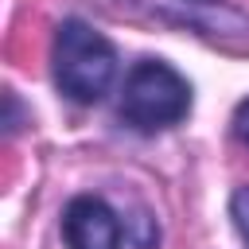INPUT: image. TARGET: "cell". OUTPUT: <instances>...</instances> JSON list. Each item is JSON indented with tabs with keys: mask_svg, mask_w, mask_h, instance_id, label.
<instances>
[{
	"mask_svg": "<svg viewBox=\"0 0 249 249\" xmlns=\"http://www.w3.org/2000/svg\"><path fill=\"white\" fill-rule=\"evenodd\" d=\"M62 237L66 249H121V222L101 198L78 195L62 210Z\"/></svg>",
	"mask_w": 249,
	"mask_h": 249,
	"instance_id": "3",
	"label": "cell"
},
{
	"mask_svg": "<svg viewBox=\"0 0 249 249\" xmlns=\"http://www.w3.org/2000/svg\"><path fill=\"white\" fill-rule=\"evenodd\" d=\"M233 132H237V140H245L249 144V97L237 105V113H233Z\"/></svg>",
	"mask_w": 249,
	"mask_h": 249,
	"instance_id": "5",
	"label": "cell"
},
{
	"mask_svg": "<svg viewBox=\"0 0 249 249\" xmlns=\"http://www.w3.org/2000/svg\"><path fill=\"white\" fill-rule=\"evenodd\" d=\"M230 214H233V226L241 233V241L249 245V187H237L233 191V202H230Z\"/></svg>",
	"mask_w": 249,
	"mask_h": 249,
	"instance_id": "4",
	"label": "cell"
},
{
	"mask_svg": "<svg viewBox=\"0 0 249 249\" xmlns=\"http://www.w3.org/2000/svg\"><path fill=\"white\" fill-rule=\"evenodd\" d=\"M191 109V86L156 58H144L128 70L124 89H121V117L140 128V132H156L167 124H179Z\"/></svg>",
	"mask_w": 249,
	"mask_h": 249,
	"instance_id": "2",
	"label": "cell"
},
{
	"mask_svg": "<svg viewBox=\"0 0 249 249\" xmlns=\"http://www.w3.org/2000/svg\"><path fill=\"white\" fill-rule=\"evenodd\" d=\"M113 70H117L113 43L97 27H89L82 19H62L58 23V35H54V82L70 101H78V105L101 101L109 82H113Z\"/></svg>",
	"mask_w": 249,
	"mask_h": 249,
	"instance_id": "1",
	"label": "cell"
}]
</instances>
